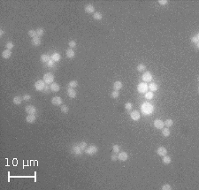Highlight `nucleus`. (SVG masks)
<instances>
[{
    "mask_svg": "<svg viewBox=\"0 0 199 190\" xmlns=\"http://www.w3.org/2000/svg\"><path fill=\"white\" fill-rule=\"evenodd\" d=\"M141 109H142V111H143V112L144 114H147V115L148 114H151L153 112V110H154L152 104H151L150 103H143V105L141 106Z\"/></svg>",
    "mask_w": 199,
    "mask_h": 190,
    "instance_id": "f257e3e1",
    "label": "nucleus"
},
{
    "mask_svg": "<svg viewBox=\"0 0 199 190\" xmlns=\"http://www.w3.org/2000/svg\"><path fill=\"white\" fill-rule=\"evenodd\" d=\"M84 151L85 153L87 154V155H88V156H93V155L96 154V152L98 151V148L96 145H90L88 148H86V150Z\"/></svg>",
    "mask_w": 199,
    "mask_h": 190,
    "instance_id": "f03ea898",
    "label": "nucleus"
},
{
    "mask_svg": "<svg viewBox=\"0 0 199 190\" xmlns=\"http://www.w3.org/2000/svg\"><path fill=\"white\" fill-rule=\"evenodd\" d=\"M44 80L45 83L47 84H50V83H52L53 80H54V75L51 73H45L44 75Z\"/></svg>",
    "mask_w": 199,
    "mask_h": 190,
    "instance_id": "7ed1b4c3",
    "label": "nucleus"
},
{
    "mask_svg": "<svg viewBox=\"0 0 199 190\" xmlns=\"http://www.w3.org/2000/svg\"><path fill=\"white\" fill-rule=\"evenodd\" d=\"M44 88H45V82H44V80H39L35 83V88L36 89L37 91H42V90L44 89Z\"/></svg>",
    "mask_w": 199,
    "mask_h": 190,
    "instance_id": "20e7f679",
    "label": "nucleus"
},
{
    "mask_svg": "<svg viewBox=\"0 0 199 190\" xmlns=\"http://www.w3.org/2000/svg\"><path fill=\"white\" fill-rule=\"evenodd\" d=\"M81 151L82 150L80 149L79 145H77V144H74V146L72 147V149H71V152L74 155H75V156H81V153H82Z\"/></svg>",
    "mask_w": 199,
    "mask_h": 190,
    "instance_id": "39448f33",
    "label": "nucleus"
},
{
    "mask_svg": "<svg viewBox=\"0 0 199 190\" xmlns=\"http://www.w3.org/2000/svg\"><path fill=\"white\" fill-rule=\"evenodd\" d=\"M137 90H138V92L139 93H146L148 90V86L147 84L145 83V82H142V83H140V84L138 85V88H137Z\"/></svg>",
    "mask_w": 199,
    "mask_h": 190,
    "instance_id": "423d86ee",
    "label": "nucleus"
},
{
    "mask_svg": "<svg viewBox=\"0 0 199 190\" xmlns=\"http://www.w3.org/2000/svg\"><path fill=\"white\" fill-rule=\"evenodd\" d=\"M25 111L28 114H36V108L34 105H27L25 107Z\"/></svg>",
    "mask_w": 199,
    "mask_h": 190,
    "instance_id": "0eeeda50",
    "label": "nucleus"
},
{
    "mask_svg": "<svg viewBox=\"0 0 199 190\" xmlns=\"http://www.w3.org/2000/svg\"><path fill=\"white\" fill-rule=\"evenodd\" d=\"M130 117L134 121H138L141 118L140 112L138 111H133L132 112L130 113Z\"/></svg>",
    "mask_w": 199,
    "mask_h": 190,
    "instance_id": "6e6552de",
    "label": "nucleus"
},
{
    "mask_svg": "<svg viewBox=\"0 0 199 190\" xmlns=\"http://www.w3.org/2000/svg\"><path fill=\"white\" fill-rule=\"evenodd\" d=\"M127 158H128V155H127V152H125V151L119 152V155H118V159H119V160L122 161V162H125V161L127 160Z\"/></svg>",
    "mask_w": 199,
    "mask_h": 190,
    "instance_id": "1a4fd4ad",
    "label": "nucleus"
},
{
    "mask_svg": "<svg viewBox=\"0 0 199 190\" xmlns=\"http://www.w3.org/2000/svg\"><path fill=\"white\" fill-rule=\"evenodd\" d=\"M52 103L53 105H61L62 104V98L60 96H54L52 98Z\"/></svg>",
    "mask_w": 199,
    "mask_h": 190,
    "instance_id": "9d476101",
    "label": "nucleus"
},
{
    "mask_svg": "<svg viewBox=\"0 0 199 190\" xmlns=\"http://www.w3.org/2000/svg\"><path fill=\"white\" fill-rule=\"evenodd\" d=\"M152 80V74H151L150 72H145V73L143 74V81H151Z\"/></svg>",
    "mask_w": 199,
    "mask_h": 190,
    "instance_id": "9b49d317",
    "label": "nucleus"
},
{
    "mask_svg": "<svg viewBox=\"0 0 199 190\" xmlns=\"http://www.w3.org/2000/svg\"><path fill=\"white\" fill-rule=\"evenodd\" d=\"M157 154L160 156V157H165L167 154V150L165 147H159V149L157 150Z\"/></svg>",
    "mask_w": 199,
    "mask_h": 190,
    "instance_id": "f8f14e48",
    "label": "nucleus"
},
{
    "mask_svg": "<svg viewBox=\"0 0 199 190\" xmlns=\"http://www.w3.org/2000/svg\"><path fill=\"white\" fill-rule=\"evenodd\" d=\"M164 126H165V124H164V122L161 119H156L154 121V127L157 129H163Z\"/></svg>",
    "mask_w": 199,
    "mask_h": 190,
    "instance_id": "ddd939ff",
    "label": "nucleus"
},
{
    "mask_svg": "<svg viewBox=\"0 0 199 190\" xmlns=\"http://www.w3.org/2000/svg\"><path fill=\"white\" fill-rule=\"evenodd\" d=\"M36 120V114H28V115L26 117V121L28 123H29V124L34 123Z\"/></svg>",
    "mask_w": 199,
    "mask_h": 190,
    "instance_id": "4468645a",
    "label": "nucleus"
},
{
    "mask_svg": "<svg viewBox=\"0 0 199 190\" xmlns=\"http://www.w3.org/2000/svg\"><path fill=\"white\" fill-rule=\"evenodd\" d=\"M85 12L87 13H93V12H95V7H94V5H92V4H87L85 6Z\"/></svg>",
    "mask_w": 199,
    "mask_h": 190,
    "instance_id": "2eb2a0df",
    "label": "nucleus"
},
{
    "mask_svg": "<svg viewBox=\"0 0 199 190\" xmlns=\"http://www.w3.org/2000/svg\"><path fill=\"white\" fill-rule=\"evenodd\" d=\"M67 95L70 98H75V96H76V91L72 88H67Z\"/></svg>",
    "mask_w": 199,
    "mask_h": 190,
    "instance_id": "dca6fc26",
    "label": "nucleus"
},
{
    "mask_svg": "<svg viewBox=\"0 0 199 190\" xmlns=\"http://www.w3.org/2000/svg\"><path fill=\"white\" fill-rule=\"evenodd\" d=\"M50 89H51L52 92H58L59 89H60V87H59V85L58 84V83H56V82H52V84H51Z\"/></svg>",
    "mask_w": 199,
    "mask_h": 190,
    "instance_id": "f3484780",
    "label": "nucleus"
},
{
    "mask_svg": "<svg viewBox=\"0 0 199 190\" xmlns=\"http://www.w3.org/2000/svg\"><path fill=\"white\" fill-rule=\"evenodd\" d=\"M11 56H12V51H10V50H7V49H6V50H4V51L2 52V57L5 59H10Z\"/></svg>",
    "mask_w": 199,
    "mask_h": 190,
    "instance_id": "a211bd4d",
    "label": "nucleus"
},
{
    "mask_svg": "<svg viewBox=\"0 0 199 190\" xmlns=\"http://www.w3.org/2000/svg\"><path fill=\"white\" fill-rule=\"evenodd\" d=\"M148 88H150V91L153 92V91H157L159 89V86L157 85V83H154V82H151L150 83Z\"/></svg>",
    "mask_w": 199,
    "mask_h": 190,
    "instance_id": "6ab92c4d",
    "label": "nucleus"
},
{
    "mask_svg": "<svg viewBox=\"0 0 199 190\" xmlns=\"http://www.w3.org/2000/svg\"><path fill=\"white\" fill-rule=\"evenodd\" d=\"M66 57H67L68 59H73V58H74V56H75V53H74V51H73L72 49L66 50Z\"/></svg>",
    "mask_w": 199,
    "mask_h": 190,
    "instance_id": "aec40b11",
    "label": "nucleus"
},
{
    "mask_svg": "<svg viewBox=\"0 0 199 190\" xmlns=\"http://www.w3.org/2000/svg\"><path fill=\"white\" fill-rule=\"evenodd\" d=\"M40 60L43 63H47L48 61L51 60V57H50L48 54H43V55L41 56Z\"/></svg>",
    "mask_w": 199,
    "mask_h": 190,
    "instance_id": "412c9836",
    "label": "nucleus"
},
{
    "mask_svg": "<svg viewBox=\"0 0 199 190\" xmlns=\"http://www.w3.org/2000/svg\"><path fill=\"white\" fill-rule=\"evenodd\" d=\"M60 55H59V53H58V52H55V53H53L52 55V57H51V59H52V60H53L54 62H59V60H60Z\"/></svg>",
    "mask_w": 199,
    "mask_h": 190,
    "instance_id": "4be33fe9",
    "label": "nucleus"
},
{
    "mask_svg": "<svg viewBox=\"0 0 199 190\" xmlns=\"http://www.w3.org/2000/svg\"><path fill=\"white\" fill-rule=\"evenodd\" d=\"M32 44H33L34 46H39L41 44V39H40V37H38V36H36V37H34L33 39H32Z\"/></svg>",
    "mask_w": 199,
    "mask_h": 190,
    "instance_id": "5701e85b",
    "label": "nucleus"
},
{
    "mask_svg": "<svg viewBox=\"0 0 199 190\" xmlns=\"http://www.w3.org/2000/svg\"><path fill=\"white\" fill-rule=\"evenodd\" d=\"M122 87H123V85H122L121 81H115L114 84H113V88H114V90H119V89H121Z\"/></svg>",
    "mask_w": 199,
    "mask_h": 190,
    "instance_id": "b1692460",
    "label": "nucleus"
},
{
    "mask_svg": "<svg viewBox=\"0 0 199 190\" xmlns=\"http://www.w3.org/2000/svg\"><path fill=\"white\" fill-rule=\"evenodd\" d=\"M93 18H94V20H101L102 18H103V15H102V13H100V12H94V14H93Z\"/></svg>",
    "mask_w": 199,
    "mask_h": 190,
    "instance_id": "393cba45",
    "label": "nucleus"
},
{
    "mask_svg": "<svg viewBox=\"0 0 199 190\" xmlns=\"http://www.w3.org/2000/svg\"><path fill=\"white\" fill-rule=\"evenodd\" d=\"M163 164H165V165H169L170 163L172 162V159H171V157H168V156H165V157H163Z\"/></svg>",
    "mask_w": 199,
    "mask_h": 190,
    "instance_id": "a878e982",
    "label": "nucleus"
},
{
    "mask_svg": "<svg viewBox=\"0 0 199 190\" xmlns=\"http://www.w3.org/2000/svg\"><path fill=\"white\" fill-rule=\"evenodd\" d=\"M22 97L21 96H15L14 98H13V103H14V104H16V105H20V103H21L22 102Z\"/></svg>",
    "mask_w": 199,
    "mask_h": 190,
    "instance_id": "bb28decb",
    "label": "nucleus"
},
{
    "mask_svg": "<svg viewBox=\"0 0 199 190\" xmlns=\"http://www.w3.org/2000/svg\"><path fill=\"white\" fill-rule=\"evenodd\" d=\"M68 86H69V88H76L78 86V82H77V80H71L70 82L68 83Z\"/></svg>",
    "mask_w": 199,
    "mask_h": 190,
    "instance_id": "cd10ccee",
    "label": "nucleus"
},
{
    "mask_svg": "<svg viewBox=\"0 0 199 190\" xmlns=\"http://www.w3.org/2000/svg\"><path fill=\"white\" fill-rule=\"evenodd\" d=\"M145 69H146V66H145V65H143V64H140V65L137 66V71H138V72L143 73V71H145Z\"/></svg>",
    "mask_w": 199,
    "mask_h": 190,
    "instance_id": "c85d7f7f",
    "label": "nucleus"
},
{
    "mask_svg": "<svg viewBox=\"0 0 199 190\" xmlns=\"http://www.w3.org/2000/svg\"><path fill=\"white\" fill-rule=\"evenodd\" d=\"M36 31V35H37V36H38V37H41L42 36H44V28H37Z\"/></svg>",
    "mask_w": 199,
    "mask_h": 190,
    "instance_id": "c756f323",
    "label": "nucleus"
},
{
    "mask_svg": "<svg viewBox=\"0 0 199 190\" xmlns=\"http://www.w3.org/2000/svg\"><path fill=\"white\" fill-rule=\"evenodd\" d=\"M153 96H154V95H153V92L149 91V92H146V93H145V98L148 99V100H151V99H152V98H153Z\"/></svg>",
    "mask_w": 199,
    "mask_h": 190,
    "instance_id": "7c9ffc66",
    "label": "nucleus"
},
{
    "mask_svg": "<svg viewBox=\"0 0 199 190\" xmlns=\"http://www.w3.org/2000/svg\"><path fill=\"white\" fill-rule=\"evenodd\" d=\"M112 151H113V153H119V151H120V148H119V146L118 144H114L113 146H112Z\"/></svg>",
    "mask_w": 199,
    "mask_h": 190,
    "instance_id": "2f4dec72",
    "label": "nucleus"
},
{
    "mask_svg": "<svg viewBox=\"0 0 199 190\" xmlns=\"http://www.w3.org/2000/svg\"><path fill=\"white\" fill-rule=\"evenodd\" d=\"M78 145H79L80 149H81L82 151H84V150H86V148H87V143L85 142H80Z\"/></svg>",
    "mask_w": 199,
    "mask_h": 190,
    "instance_id": "473e14b6",
    "label": "nucleus"
},
{
    "mask_svg": "<svg viewBox=\"0 0 199 190\" xmlns=\"http://www.w3.org/2000/svg\"><path fill=\"white\" fill-rule=\"evenodd\" d=\"M162 135L163 136H165V137H168L170 135V131L168 128H164L162 131Z\"/></svg>",
    "mask_w": 199,
    "mask_h": 190,
    "instance_id": "72a5a7b5",
    "label": "nucleus"
},
{
    "mask_svg": "<svg viewBox=\"0 0 199 190\" xmlns=\"http://www.w3.org/2000/svg\"><path fill=\"white\" fill-rule=\"evenodd\" d=\"M119 95V93L118 90H113V91L111 92V98H118Z\"/></svg>",
    "mask_w": 199,
    "mask_h": 190,
    "instance_id": "f704fd0d",
    "label": "nucleus"
},
{
    "mask_svg": "<svg viewBox=\"0 0 199 190\" xmlns=\"http://www.w3.org/2000/svg\"><path fill=\"white\" fill-rule=\"evenodd\" d=\"M164 124H165V126H166L167 127H172L173 125V121L172 120V119H166V120L164 122Z\"/></svg>",
    "mask_w": 199,
    "mask_h": 190,
    "instance_id": "c9c22d12",
    "label": "nucleus"
},
{
    "mask_svg": "<svg viewBox=\"0 0 199 190\" xmlns=\"http://www.w3.org/2000/svg\"><path fill=\"white\" fill-rule=\"evenodd\" d=\"M28 36H29L30 37H32V38L36 37L37 36V35H36V30H33V29L29 30V31H28Z\"/></svg>",
    "mask_w": 199,
    "mask_h": 190,
    "instance_id": "e433bc0d",
    "label": "nucleus"
},
{
    "mask_svg": "<svg viewBox=\"0 0 199 190\" xmlns=\"http://www.w3.org/2000/svg\"><path fill=\"white\" fill-rule=\"evenodd\" d=\"M5 47H6L7 50H10V51H11L12 49L14 47V44H13L12 42H8L7 44H6V45H5Z\"/></svg>",
    "mask_w": 199,
    "mask_h": 190,
    "instance_id": "4c0bfd02",
    "label": "nucleus"
},
{
    "mask_svg": "<svg viewBox=\"0 0 199 190\" xmlns=\"http://www.w3.org/2000/svg\"><path fill=\"white\" fill-rule=\"evenodd\" d=\"M68 111H69L68 106H66V105L61 106V111H62L63 113H67V112H68Z\"/></svg>",
    "mask_w": 199,
    "mask_h": 190,
    "instance_id": "58836bf2",
    "label": "nucleus"
},
{
    "mask_svg": "<svg viewBox=\"0 0 199 190\" xmlns=\"http://www.w3.org/2000/svg\"><path fill=\"white\" fill-rule=\"evenodd\" d=\"M68 45H69V47H70V49H73V48L76 47V42L74 40H71L69 43H68Z\"/></svg>",
    "mask_w": 199,
    "mask_h": 190,
    "instance_id": "ea45409f",
    "label": "nucleus"
},
{
    "mask_svg": "<svg viewBox=\"0 0 199 190\" xmlns=\"http://www.w3.org/2000/svg\"><path fill=\"white\" fill-rule=\"evenodd\" d=\"M125 108H126V110H127V111L132 110L133 104L131 103H127L125 104Z\"/></svg>",
    "mask_w": 199,
    "mask_h": 190,
    "instance_id": "a19ab883",
    "label": "nucleus"
},
{
    "mask_svg": "<svg viewBox=\"0 0 199 190\" xmlns=\"http://www.w3.org/2000/svg\"><path fill=\"white\" fill-rule=\"evenodd\" d=\"M191 40H192V42H193V43H195V44H198V42H199V36H198V35H196L195 36L192 37Z\"/></svg>",
    "mask_w": 199,
    "mask_h": 190,
    "instance_id": "79ce46f5",
    "label": "nucleus"
},
{
    "mask_svg": "<svg viewBox=\"0 0 199 190\" xmlns=\"http://www.w3.org/2000/svg\"><path fill=\"white\" fill-rule=\"evenodd\" d=\"M161 189L162 190H171L172 189V187H171V186H170L169 184H166V185H163L162 187H161Z\"/></svg>",
    "mask_w": 199,
    "mask_h": 190,
    "instance_id": "37998d69",
    "label": "nucleus"
},
{
    "mask_svg": "<svg viewBox=\"0 0 199 190\" xmlns=\"http://www.w3.org/2000/svg\"><path fill=\"white\" fill-rule=\"evenodd\" d=\"M22 98H23L24 101H29L30 99H31V95H28V94H25V95L22 96Z\"/></svg>",
    "mask_w": 199,
    "mask_h": 190,
    "instance_id": "c03bdc74",
    "label": "nucleus"
},
{
    "mask_svg": "<svg viewBox=\"0 0 199 190\" xmlns=\"http://www.w3.org/2000/svg\"><path fill=\"white\" fill-rule=\"evenodd\" d=\"M46 65H47L48 67H52V66H54V61L53 60H50V61H48V62L46 63Z\"/></svg>",
    "mask_w": 199,
    "mask_h": 190,
    "instance_id": "a18cd8bd",
    "label": "nucleus"
},
{
    "mask_svg": "<svg viewBox=\"0 0 199 190\" xmlns=\"http://www.w3.org/2000/svg\"><path fill=\"white\" fill-rule=\"evenodd\" d=\"M111 160L112 161H116V160H118V156L116 155V153H113L111 155Z\"/></svg>",
    "mask_w": 199,
    "mask_h": 190,
    "instance_id": "49530a36",
    "label": "nucleus"
},
{
    "mask_svg": "<svg viewBox=\"0 0 199 190\" xmlns=\"http://www.w3.org/2000/svg\"><path fill=\"white\" fill-rule=\"evenodd\" d=\"M167 1L166 0H159V4H160L161 5H166V4H167Z\"/></svg>",
    "mask_w": 199,
    "mask_h": 190,
    "instance_id": "de8ad7c7",
    "label": "nucleus"
},
{
    "mask_svg": "<svg viewBox=\"0 0 199 190\" xmlns=\"http://www.w3.org/2000/svg\"><path fill=\"white\" fill-rule=\"evenodd\" d=\"M3 35H4V31H3V30H0V36H2Z\"/></svg>",
    "mask_w": 199,
    "mask_h": 190,
    "instance_id": "09e8293b",
    "label": "nucleus"
}]
</instances>
